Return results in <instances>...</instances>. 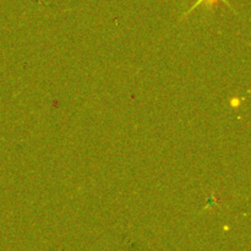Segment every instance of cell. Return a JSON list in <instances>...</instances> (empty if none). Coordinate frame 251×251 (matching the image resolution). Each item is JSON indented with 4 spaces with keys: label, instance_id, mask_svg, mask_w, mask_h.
Masks as SVG:
<instances>
[{
    "label": "cell",
    "instance_id": "6da1fadb",
    "mask_svg": "<svg viewBox=\"0 0 251 251\" xmlns=\"http://www.w3.org/2000/svg\"><path fill=\"white\" fill-rule=\"evenodd\" d=\"M217 1H223V2H226V4H227V1H226V0H198V2H196V4L194 5V6L191 7V9L189 10L188 12H190L191 10L195 9V7L199 6V5H200V4H207L208 6H212V5H215Z\"/></svg>",
    "mask_w": 251,
    "mask_h": 251
},
{
    "label": "cell",
    "instance_id": "7a4b0ae2",
    "mask_svg": "<svg viewBox=\"0 0 251 251\" xmlns=\"http://www.w3.org/2000/svg\"><path fill=\"white\" fill-rule=\"evenodd\" d=\"M240 100L238 97H234V98H232V100H230V105H232V107H234V108H238L240 105Z\"/></svg>",
    "mask_w": 251,
    "mask_h": 251
}]
</instances>
